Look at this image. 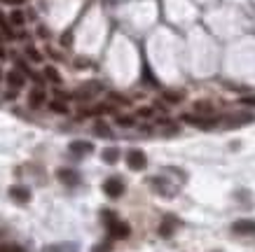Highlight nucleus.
Listing matches in <instances>:
<instances>
[{
    "label": "nucleus",
    "instance_id": "6e6552de",
    "mask_svg": "<svg viewBox=\"0 0 255 252\" xmlns=\"http://www.w3.org/2000/svg\"><path fill=\"white\" fill-rule=\"evenodd\" d=\"M68 149L73 152L75 157H85V154H92V152H94V145L87 143V140H73V143L68 145Z\"/></svg>",
    "mask_w": 255,
    "mask_h": 252
},
{
    "label": "nucleus",
    "instance_id": "423d86ee",
    "mask_svg": "<svg viewBox=\"0 0 255 252\" xmlns=\"http://www.w3.org/2000/svg\"><path fill=\"white\" fill-rule=\"evenodd\" d=\"M45 101H47V94H45L43 86H33L31 91H28V107L38 110V107L45 105Z\"/></svg>",
    "mask_w": 255,
    "mask_h": 252
},
{
    "label": "nucleus",
    "instance_id": "a211bd4d",
    "mask_svg": "<svg viewBox=\"0 0 255 252\" xmlns=\"http://www.w3.org/2000/svg\"><path fill=\"white\" fill-rule=\"evenodd\" d=\"M194 112L202 117H213V107H211V103H197L194 105Z\"/></svg>",
    "mask_w": 255,
    "mask_h": 252
},
{
    "label": "nucleus",
    "instance_id": "aec40b11",
    "mask_svg": "<svg viewBox=\"0 0 255 252\" xmlns=\"http://www.w3.org/2000/svg\"><path fill=\"white\" fill-rule=\"evenodd\" d=\"M23 21H26V17H23V12L14 10L10 14V26H23Z\"/></svg>",
    "mask_w": 255,
    "mask_h": 252
},
{
    "label": "nucleus",
    "instance_id": "393cba45",
    "mask_svg": "<svg viewBox=\"0 0 255 252\" xmlns=\"http://www.w3.org/2000/svg\"><path fill=\"white\" fill-rule=\"evenodd\" d=\"M117 124H119V126H134V124H136V119H134V117H122V115H119V117H117Z\"/></svg>",
    "mask_w": 255,
    "mask_h": 252
},
{
    "label": "nucleus",
    "instance_id": "1a4fd4ad",
    "mask_svg": "<svg viewBox=\"0 0 255 252\" xmlns=\"http://www.w3.org/2000/svg\"><path fill=\"white\" fill-rule=\"evenodd\" d=\"M10 196L17 203H28L31 201V189L23 187V185H14V187H10Z\"/></svg>",
    "mask_w": 255,
    "mask_h": 252
},
{
    "label": "nucleus",
    "instance_id": "7ed1b4c3",
    "mask_svg": "<svg viewBox=\"0 0 255 252\" xmlns=\"http://www.w3.org/2000/svg\"><path fill=\"white\" fill-rule=\"evenodd\" d=\"M103 191H106V196H110V199H119V196L124 194V180L108 178L106 182H103Z\"/></svg>",
    "mask_w": 255,
    "mask_h": 252
},
{
    "label": "nucleus",
    "instance_id": "ddd939ff",
    "mask_svg": "<svg viewBox=\"0 0 255 252\" xmlns=\"http://www.w3.org/2000/svg\"><path fill=\"white\" fill-rule=\"evenodd\" d=\"M45 252H77V243H54L47 245Z\"/></svg>",
    "mask_w": 255,
    "mask_h": 252
},
{
    "label": "nucleus",
    "instance_id": "f257e3e1",
    "mask_svg": "<svg viewBox=\"0 0 255 252\" xmlns=\"http://www.w3.org/2000/svg\"><path fill=\"white\" fill-rule=\"evenodd\" d=\"M103 217H106V224H108V233H110V238H127L129 236V224L122 220H117L113 212H103Z\"/></svg>",
    "mask_w": 255,
    "mask_h": 252
},
{
    "label": "nucleus",
    "instance_id": "cd10ccee",
    "mask_svg": "<svg viewBox=\"0 0 255 252\" xmlns=\"http://www.w3.org/2000/svg\"><path fill=\"white\" fill-rule=\"evenodd\" d=\"M2 2H7V5H22L23 0H2Z\"/></svg>",
    "mask_w": 255,
    "mask_h": 252
},
{
    "label": "nucleus",
    "instance_id": "9b49d317",
    "mask_svg": "<svg viewBox=\"0 0 255 252\" xmlns=\"http://www.w3.org/2000/svg\"><path fill=\"white\" fill-rule=\"evenodd\" d=\"M98 91H101V84H98V82H89L87 86H82L80 91H75V98H80V101L85 98V101H87V98H92V96L98 94Z\"/></svg>",
    "mask_w": 255,
    "mask_h": 252
},
{
    "label": "nucleus",
    "instance_id": "f03ea898",
    "mask_svg": "<svg viewBox=\"0 0 255 252\" xmlns=\"http://www.w3.org/2000/svg\"><path fill=\"white\" fill-rule=\"evenodd\" d=\"M183 122L192 126H199V128H213L218 126V117H202V115H183Z\"/></svg>",
    "mask_w": 255,
    "mask_h": 252
},
{
    "label": "nucleus",
    "instance_id": "6ab92c4d",
    "mask_svg": "<svg viewBox=\"0 0 255 252\" xmlns=\"http://www.w3.org/2000/svg\"><path fill=\"white\" fill-rule=\"evenodd\" d=\"M45 77H47L49 82H54V84H61V75L56 73L54 65H47V68H45Z\"/></svg>",
    "mask_w": 255,
    "mask_h": 252
},
{
    "label": "nucleus",
    "instance_id": "7c9ffc66",
    "mask_svg": "<svg viewBox=\"0 0 255 252\" xmlns=\"http://www.w3.org/2000/svg\"><path fill=\"white\" fill-rule=\"evenodd\" d=\"M0 80H2V70H0Z\"/></svg>",
    "mask_w": 255,
    "mask_h": 252
},
{
    "label": "nucleus",
    "instance_id": "bb28decb",
    "mask_svg": "<svg viewBox=\"0 0 255 252\" xmlns=\"http://www.w3.org/2000/svg\"><path fill=\"white\" fill-rule=\"evenodd\" d=\"M110 250H113V243L106 241V243H98V245H96L92 252H110Z\"/></svg>",
    "mask_w": 255,
    "mask_h": 252
},
{
    "label": "nucleus",
    "instance_id": "dca6fc26",
    "mask_svg": "<svg viewBox=\"0 0 255 252\" xmlns=\"http://www.w3.org/2000/svg\"><path fill=\"white\" fill-rule=\"evenodd\" d=\"M101 159H103L106 164H117V161H119V149H117V147H106V149L101 152Z\"/></svg>",
    "mask_w": 255,
    "mask_h": 252
},
{
    "label": "nucleus",
    "instance_id": "4468645a",
    "mask_svg": "<svg viewBox=\"0 0 255 252\" xmlns=\"http://www.w3.org/2000/svg\"><path fill=\"white\" fill-rule=\"evenodd\" d=\"M223 122L227 126H239V124H246V122H253V115H248V112H244V115H232V117H225Z\"/></svg>",
    "mask_w": 255,
    "mask_h": 252
},
{
    "label": "nucleus",
    "instance_id": "412c9836",
    "mask_svg": "<svg viewBox=\"0 0 255 252\" xmlns=\"http://www.w3.org/2000/svg\"><path fill=\"white\" fill-rule=\"evenodd\" d=\"M49 107H52V112H59V115H68V105H66L64 101H52V103H49Z\"/></svg>",
    "mask_w": 255,
    "mask_h": 252
},
{
    "label": "nucleus",
    "instance_id": "a878e982",
    "mask_svg": "<svg viewBox=\"0 0 255 252\" xmlns=\"http://www.w3.org/2000/svg\"><path fill=\"white\" fill-rule=\"evenodd\" d=\"M0 31L5 33L7 38H12V35H14V33H12V26H10V23H7L5 19H2V17H0Z\"/></svg>",
    "mask_w": 255,
    "mask_h": 252
},
{
    "label": "nucleus",
    "instance_id": "5701e85b",
    "mask_svg": "<svg viewBox=\"0 0 255 252\" xmlns=\"http://www.w3.org/2000/svg\"><path fill=\"white\" fill-rule=\"evenodd\" d=\"M26 56H28V59H31V61H40V59H43V56H40V52H38V49H35V47H26Z\"/></svg>",
    "mask_w": 255,
    "mask_h": 252
},
{
    "label": "nucleus",
    "instance_id": "39448f33",
    "mask_svg": "<svg viewBox=\"0 0 255 252\" xmlns=\"http://www.w3.org/2000/svg\"><path fill=\"white\" fill-rule=\"evenodd\" d=\"M56 178L61 180L64 185H68V187L80 185V173H77V170H73V168H59V170H56Z\"/></svg>",
    "mask_w": 255,
    "mask_h": 252
},
{
    "label": "nucleus",
    "instance_id": "c756f323",
    "mask_svg": "<svg viewBox=\"0 0 255 252\" xmlns=\"http://www.w3.org/2000/svg\"><path fill=\"white\" fill-rule=\"evenodd\" d=\"M0 59H5V49L2 47H0Z\"/></svg>",
    "mask_w": 255,
    "mask_h": 252
},
{
    "label": "nucleus",
    "instance_id": "4be33fe9",
    "mask_svg": "<svg viewBox=\"0 0 255 252\" xmlns=\"http://www.w3.org/2000/svg\"><path fill=\"white\" fill-rule=\"evenodd\" d=\"M0 252H26V250H23L22 245H14V243H2Z\"/></svg>",
    "mask_w": 255,
    "mask_h": 252
},
{
    "label": "nucleus",
    "instance_id": "c85d7f7f",
    "mask_svg": "<svg viewBox=\"0 0 255 252\" xmlns=\"http://www.w3.org/2000/svg\"><path fill=\"white\" fill-rule=\"evenodd\" d=\"M139 115H143V117H150V115H152V110H148V107H145V110H140Z\"/></svg>",
    "mask_w": 255,
    "mask_h": 252
},
{
    "label": "nucleus",
    "instance_id": "2eb2a0df",
    "mask_svg": "<svg viewBox=\"0 0 255 252\" xmlns=\"http://www.w3.org/2000/svg\"><path fill=\"white\" fill-rule=\"evenodd\" d=\"M150 187L155 189V191H160V194H166V196H171L173 191H171L169 187H166V180H160V178H150Z\"/></svg>",
    "mask_w": 255,
    "mask_h": 252
},
{
    "label": "nucleus",
    "instance_id": "9d476101",
    "mask_svg": "<svg viewBox=\"0 0 255 252\" xmlns=\"http://www.w3.org/2000/svg\"><path fill=\"white\" fill-rule=\"evenodd\" d=\"M5 80L10 84V89H23V84H26V75H22L19 70H10V73L5 75Z\"/></svg>",
    "mask_w": 255,
    "mask_h": 252
},
{
    "label": "nucleus",
    "instance_id": "f8f14e48",
    "mask_svg": "<svg viewBox=\"0 0 255 252\" xmlns=\"http://www.w3.org/2000/svg\"><path fill=\"white\" fill-rule=\"evenodd\" d=\"M176 227H178V220H176V217H164V222L160 224V236L169 238L171 233L176 231Z\"/></svg>",
    "mask_w": 255,
    "mask_h": 252
},
{
    "label": "nucleus",
    "instance_id": "0eeeda50",
    "mask_svg": "<svg viewBox=\"0 0 255 252\" xmlns=\"http://www.w3.org/2000/svg\"><path fill=\"white\" fill-rule=\"evenodd\" d=\"M232 231L239 236H253L255 233V220H239L232 224Z\"/></svg>",
    "mask_w": 255,
    "mask_h": 252
},
{
    "label": "nucleus",
    "instance_id": "20e7f679",
    "mask_svg": "<svg viewBox=\"0 0 255 252\" xmlns=\"http://www.w3.org/2000/svg\"><path fill=\"white\" fill-rule=\"evenodd\" d=\"M127 164L131 170H143V168L148 166V157H145V152H140V149H131L127 154Z\"/></svg>",
    "mask_w": 255,
    "mask_h": 252
},
{
    "label": "nucleus",
    "instance_id": "b1692460",
    "mask_svg": "<svg viewBox=\"0 0 255 252\" xmlns=\"http://www.w3.org/2000/svg\"><path fill=\"white\" fill-rule=\"evenodd\" d=\"M164 98H166V101H173V103H178V101H183V94L181 91H178V94H176V91H164Z\"/></svg>",
    "mask_w": 255,
    "mask_h": 252
},
{
    "label": "nucleus",
    "instance_id": "f3484780",
    "mask_svg": "<svg viewBox=\"0 0 255 252\" xmlns=\"http://www.w3.org/2000/svg\"><path fill=\"white\" fill-rule=\"evenodd\" d=\"M94 133H96V136H101V138H110V136H113V131H110L108 124H106V122H101V119L94 124Z\"/></svg>",
    "mask_w": 255,
    "mask_h": 252
}]
</instances>
